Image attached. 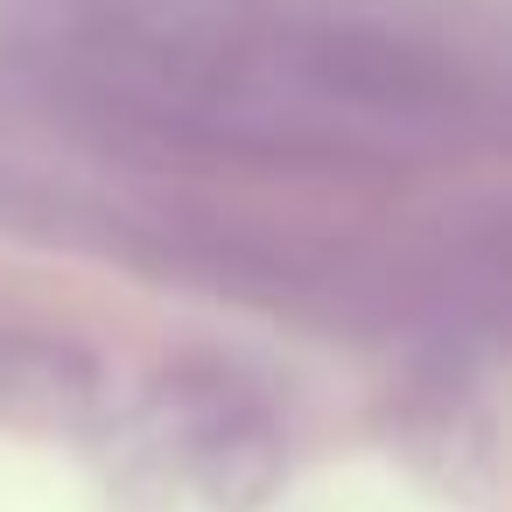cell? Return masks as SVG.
<instances>
[{
    "mask_svg": "<svg viewBox=\"0 0 512 512\" xmlns=\"http://www.w3.org/2000/svg\"><path fill=\"white\" fill-rule=\"evenodd\" d=\"M127 85L169 127L267 155H393L449 127V78L372 36L120 43Z\"/></svg>",
    "mask_w": 512,
    "mask_h": 512,
    "instance_id": "1",
    "label": "cell"
}]
</instances>
